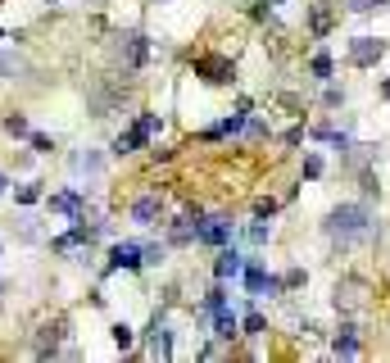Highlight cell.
<instances>
[{"mask_svg": "<svg viewBox=\"0 0 390 363\" xmlns=\"http://www.w3.org/2000/svg\"><path fill=\"white\" fill-rule=\"evenodd\" d=\"M322 227H327V236H331V241H340V245L368 241V236H372V209H368V205H336Z\"/></svg>", "mask_w": 390, "mask_h": 363, "instance_id": "6da1fadb", "label": "cell"}, {"mask_svg": "<svg viewBox=\"0 0 390 363\" xmlns=\"http://www.w3.org/2000/svg\"><path fill=\"white\" fill-rule=\"evenodd\" d=\"M345 55H349L354 69H372L377 60H386V41H382V36H354Z\"/></svg>", "mask_w": 390, "mask_h": 363, "instance_id": "7a4b0ae2", "label": "cell"}, {"mask_svg": "<svg viewBox=\"0 0 390 363\" xmlns=\"http://www.w3.org/2000/svg\"><path fill=\"white\" fill-rule=\"evenodd\" d=\"M195 78H204L209 87H227V82L236 78L232 60H223V55H200L195 60Z\"/></svg>", "mask_w": 390, "mask_h": 363, "instance_id": "3957f363", "label": "cell"}, {"mask_svg": "<svg viewBox=\"0 0 390 363\" xmlns=\"http://www.w3.org/2000/svg\"><path fill=\"white\" fill-rule=\"evenodd\" d=\"M146 60H150V41H146L141 32H127V36H118V64H123L127 73H137Z\"/></svg>", "mask_w": 390, "mask_h": 363, "instance_id": "277c9868", "label": "cell"}, {"mask_svg": "<svg viewBox=\"0 0 390 363\" xmlns=\"http://www.w3.org/2000/svg\"><path fill=\"white\" fill-rule=\"evenodd\" d=\"M159 214H164V196H159V191H146V196L132 200V223L137 227H155Z\"/></svg>", "mask_w": 390, "mask_h": 363, "instance_id": "5b68a950", "label": "cell"}, {"mask_svg": "<svg viewBox=\"0 0 390 363\" xmlns=\"http://www.w3.org/2000/svg\"><path fill=\"white\" fill-rule=\"evenodd\" d=\"M245 291L250 295H281V277L263 273V263H245Z\"/></svg>", "mask_w": 390, "mask_h": 363, "instance_id": "8992f818", "label": "cell"}, {"mask_svg": "<svg viewBox=\"0 0 390 363\" xmlns=\"http://www.w3.org/2000/svg\"><path fill=\"white\" fill-rule=\"evenodd\" d=\"M363 295H368V286L358 282V277H345V282H336L331 304H336V309H345V313H354V309H363Z\"/></svg>", "mask_w": 390, "mask_h": 363, "instance_id": "52a82bcc", "label": "cell"}, {"mask_svg": "<svg viewBox=\"0 0 390 363\" xmlns=\"http://www.w3.org/2000/svg\"><path fill=\"white\" fill-rule=\"evenodd\" d=\"M200 245H227L232 241V218H223V214H214V218H200V236H195Z\"/></svg>", "mask_w": 390, "mask_h": 363, "instance_id": "ba28073f", "label": "cell"}, {"mask_svg": "<svg viewBox=\"0 0 390 363\" xmlns=\"http://www.w3.org/2000/svg\"><path fill=\"white\" fill-rule=\"evenodd\" d=\"M146 341H150V359H173V331L164 327V313H155V318H150Z\"/></svg>", "mask_w": 390, "mask_h": 363, "instance_id": "9c48e42d", "label": "cell"}, {"mask_svg": "<svg viewBox=\"0 0 390 363\" xmlns=\"http://www.w3.org/2000/svg\"><path fill=\"white\" fill-rule=\"evenodd\" d=\"M118 268H127V273L146 268V259H141V245H137V241H118V245L109 250V273H118Z\"/></svg>", "mask_w": 390, "mask_h": 363, "instance_id": "30bf717a", "label": "cell"}, {"mask_svg": "<svg viewBox=\"0 0 390 363\" xmlns=\"http://www.w3.org/2000/svg\"><path fill=\"white\" fill-rule=\"evenodd\" d=\"M241 273H245V254L241 250H218V263H214L218 282H236Z\"/></svg>", "mask_w": 390, "mask_h": 363, "instance_id": "8fae6325", "label": "cell"}, {"mask_svg": "<svg viewBox=\"0 0 390 363\" xmlns=\"http://www.w3.org/2000/svg\"><path fill=\"white\" fill-rule=\"evenodd\" d=\"M195 236H200V214H186V218H177V227L168 232V241L173 245H191Z\"/></svg>", "mask_w": 390, "mask_h": 363, "instance_id": "7c38bea8", "label": "cell"}, {"mask_svg": "<svg viewBox=\"0 0 390 363\" xmlns=\"http://www.w3.org/2000/svg\"><path fill=\"white\" fill-rule=\"evenodd\" d=\"M331 18H336L331 0H318V5H313V14H309V27H313V36H327V32H331Z\"/></svg>", "mask_w": 390, "mask_h": 363, "instance_id": "4fadbf2b", "label": "cell"}, {"mask_svg": "<svg viewBox=\"0 0 390 363\" xmlns=\"http://www.w3.org/2000/svg\"><path fill=\"white\" fill-rule=\"evenodd\" d=\"M141 146H150V137L141 128H132V132H123V137H113V155H132V150H141Z\"/></svg>", "mask_w": 390, "mask_h": 363, "instance_id": "5bb4252c", "label": "cell"}, {"mask_svg": "<svg viewBox=\"0 0 390 363\" xmlns=\"http://www.w3.org/2000/svg\"><path fill=\"white\" fill-rule=\"evenodd\" d=\"M23 73H27V60H23V55L0 50V78H5V82H14V78H23Z\"/></svg>", "mask_w": 390, "mask_h": 363, "instance_id": "9a60e30c", "label": "cell"}, {"mask_svg": "<svg viewBox=\"0 0 390 363\" xmlns=\"http://www.w3.org/2000/svg\"><path fill=\"white\" fill-rule=\"evenodd\" d=\"M214 313H218V318H214V336H218V341H232V336H241V331H236L241 322H236V313H227V304H223V309H214Z\"/></svg>", "mask_w": 390, "mask_h": 363, "instance_id": "2e32d148", "label": "cell"}, {"mask_svg": "<svg viewBox=\"0 0 390 363\" xmlns=\"http://www.w3.org/2000/svg\"><path fill=\"white\" fill-rule=\"evenodd\" d=\"M50 209L55 214H82V191H60V196H50Z\"/></svg>", "mask_w": 390, "mask_h": 363, "instance_id": "e0dca14e", "label": "cell"}, {"mask_svg": "<svg viewBox=\"0 0 390 363\" xmlns=\"http://www.w3.org/2000/svg\"><path fill=\"white\" fill-rule=\"evenodd\" d=\"M331 350H336L340 359H354V355H358V336H354V327H340L336 341H331Z\"/></svg>", "mask_w": 390, "mask_h": 363, "instance_id": "ac0fdd59", "label": "cell"}, {"mask_svg": "<svg viewBox=\"0 0 390 363\" xmlns=\"http://www.w3.org/2000/svg\"><path fill=\"white\" fill-rule=\"evenodd\" d=\"M36 355H41V359L60 355V322H50V327H41V341H36Z\"/></svg>", "mask_w": 390, "mask_h": 363, "instance_id": "d6986e66", "label": "cell"}, {"mask_svg": "<svg viewBox=\"0 0 390 363\" xmlns=\"http://www.w3.org/2000/svg\"><path fill=\"white\" fill-rule=\"evenodd\" d=\"M104 168V159L96 155V150H87V155H73V173H87V177H96Z\"/></svg>", "mask_w": 390, "mask_h": 363, "instance_id": "ffe728a7", "label": "cell"}, {"mask_svg": "<svg viewBox=\"0 0 390 363\" xmlns=\"http://www.w3.org/2000/svg\"><path fill=\"white\" fill-rule=\"evenodd\" d=\"M309 69H313V78H322V82H327L331 73H336V64H331V55H327V50H318V55L309 60Z\"/></svg>", "mask_w": 390, "mask_h": 363, "instance_id": "44dd1931", "label": "cell"}, {"mask_svg": "<svg viewBox=\"0 0 390 363\" xmlns=\"http://www.w3.org/2000/svg\"><path fill=\"white\" fill-rule=\"evenodd\" d=\"M14 200H18V205H36V200H41V182H27V186H18Z\"/></svg>", "mask_w": 390, "mask_h": 363, "instance_id": "7402d4cb", "label": "cell"}, {"mask_svg": "<svg viewBox=\"0 0 390 363\" xmlns=\"http://www.w3.org/2000/svg\"><path fill=\"white\" fill-rule=\"evenodd\" d=\"M5 132H9V137H32V128H27L23 114H9V118H5Z\"/></svg>", "mask_w": 390, "mask_h": 363, "instance_id": "603a6c76", "label": "cell"}, {"mask_svg": "<svg viewBox=\"0 0 390 363\" xmlns=\"http://www.w3.org/2000/svg\"><path fill=\"white\" fill-rule=\"evenodd\" d=\"M132 341H137V331H132L127 322H113V345H118V350H132Z\"/></svg>", "mask_w": 390, "mask_h": 363, "instance_id": "cb8c5ba5", "label": "cell"}, {"mask_svg": "<svg viewBox=\"0 0 390 363\" xmlns=\"http://www.w3.org/2000/svg\"><path fill=\"white\" fill-rule=\"evenodd\" d=\"M18 241H41V227H36V218H18Z\"/></svg>", "mask_w": 390, "mask_h": 363, "instance_id": "d4e9b609", "label": "cell"}, {"mask_svg": "<svg viewBox=\"0 0 390 363\" xmlns=\"http://www.w3.org/2000/svg\"><path fill=\"white\" fill-rule=\"evenodd\" d=\"M245 236H250V245H263L272 236V223H250V227H245Z\"/></svg>", "mask_w": 390, "mask_h": 363, "instance_id": "484cf974", "label": "cell"}, {"mask_svg": "<svg viewBox=\"0 0 390 363\" xmlns=\"http://www.w3.org/2000/svg\"><path fill=\"white\" fill-rule=\"evenodd\" d=\"M304 282H309V273H304V268H291L286 277H281V291H295V286H304Z\"/></svg>", "mask_w": 390, "mask_h": 363, "instance_id": "4316f807", "label": "cell"}, {"mask_svg": "<svg viewBox=\"0 0 390 363\" xmlns=\"http://www.w3.org/2000/svg\"><path fill=\"white\" fill-rule=\"evenodd\" d=\"M137 128L146 132V137H155V132L164 128V123H159V114H141V118H137Z\"/></svg>", "mask_w": 390, "mask_h": 363, "instance_id": "83f0119b", "label": "cell"}, {"mask_svg": "<svg viewBox=\"0 0 390 363\" xmlns=\"http://www.w3.org/2000/svg\"><path fill=\"white\" fill-rule=\"evenodd\" d=\"M141 259H146V263H164L168 250H164V245H141Z\"/></svg>", "mask_w": 390, "mask_h": 363, "instance_id": "f1b7e54d", "label": "cell"}, {"mask_svg": "<svg viewBox=\"0 0 390 363\" xmlns=\"http://www.w3.org/2000/svg\"><path fill=\"white\" fill-rule=\"evenodd\" d=\"M223 304H227V291H223V282H218V286H214V291H209V300H204V309H209V313H214V309H223Z\"/></svg>", "mask_w": 390, "mask_h": 363, "instance_id": "f546056e", "label": "cell"}, {"mask_svg": "<svg viewBox=\"0 0 390 363\" xmlns=\"http://www.w3.org/2000/svg\"><path fill=\"white\" fill-rule=\"evenodd\" d=\"M304 177H322V155H304Z\"/></svg>", "mask_w": 390, "mask_h": 363, "instance_id": "4dcf8cb0", "label": "cell"}, {"mask_svg": "<svg viewBox=\"0 0 390 363\" xmlns=\"http://www.w3.org/2000/svg\"><path fill=\"white\" fill-rule=\"evenodd\" d=\"M263 327H268L263 313H250V318H245V336H263Z\"/></svg>", "mask_w": 390, "mask_h": 363, "instance_id": "1f68e13d", "label": "cell"}, {"mask_svg": "<svg viewBox=\"0 0 390 363\" xmlns=\"http://www.w3.org/2000/svg\"><path fill=\"white\" fill-rule=\"evenodd\" d=\"M354 14H372V9H382V0H345Z\"/></svg>", "mask_w": 390, "mask_h": 363, "instance_id": "d6a6232c", "label": "cell"}, {"mask_svg": "<svg viewBox=\"0 0 390 363\" xmlns=\"http://www.w3.org/2000/svg\"><path fill=\"white\" fill-rule=\"evenodd\" d=\"M27 141H32V150H41V155H50V150H55V141H50V137H41V132H32Z\"/></svg>", "mask_w": 390, "mask_h": 363, "instance_id": "836d02e7", "label": "cell"}, {"mask_svg": "<svg viewBox=\"0 0 390 363\" xmlns=\"http://www.w3.org/2000/svg\"><path fill=\"white\" fill-rule=\"evenodd\" d=\"M254 214H259V218H272V214H277V200H254Z\"/></svg>", "mask_w": 390, "mask_h": 363, "instance_id": "e575fe53", "label": "cell"}, {"mask_svg": "<svg viewBox=\"0 0 390 363\" xmlns=\"http://www.w3.org/2000/svg\"><path fill=\"white\" fill-rule=\"evenodd\" d=\"M245 132H250V137H268V123L263 118H245Z\"/></svg>", "mask_w": 390, "mask_h": 363, "instance_id": "d590c367", "label": "cell"}, {"mask_svg": "<svg viewBox=\"0 0 390 363\" xmlns=\"http://www.w3.org/2000/svg\"><path fill=\"white\" fill-rule=\"evenodd\" d=\"M322 100H327L331 109H340V104H345V91H340V87H327V95H322Z\"/></svg>", "mask_w": 390, "mask_h": 363, "instance_id": "8d00e7d4", "label": "cell"}, {"mask_svg": "<svg viewBox=\"0 0 390 363\" xmlns=\"http://www.w3.org/2000/svg\"><path fill=\"white\" fill-rule=\"evenodd\" d=\"M382 95H386V100H390V78H386V82H382Z\"/></svg>", "mask_w": 390, "mask_h": 363, "instance_id": "74e56055", "label": "cell"}, {"mask_svg": "<svg viewBox=\"0 0 390 363\" xmlns=\"http://www.w3.org/2000/svg\"><path fill=\"white\" fill-rule=\"evenodd\" d=\"M5 186H9V177H5V173H0V196H5Z\"/></svg>", "mask_w": 390, "mask_h": 363, "instance_id": "f35d334b", "label": "cell"}, {"mask_svg": "<svg viewBox=\"0 0 390 363\" xmlns=\"http://www.w3.org/2000/svg\"><path fill=\"white\" fill-rule=\"evenodd\" d=\"M382 9H390V0H382Z\"/></svg>", "mask_w": 390, "mask_h": 363, "instance_id": "ab89813d", "label": "cell"}, {"mask_svg": "<svg viewBox=\"0 0 390 363\" xmlns=\"http://www.w3.org/2000/svg\"><path fill=\"white\" fill-rule=\"evenodd\" d=\"M0 41H5V32H0Z\"/></svg>", "mask_w": 390, "mask_h": 363, "instance_id": "60d3db41", "label": "cell"}, {"mask_svg": "<svg viewBox=\"0 0 390 363\" xmlns=\"http://www.w3.org/2000/svg\"><path fill=\"white\" fill-rule=\"evenodd\" d=\"M46 5H55V0H46Z\"/></svg>", "mask_w": 390, "mask_h": 363, "instance_id": "b9f144b4", "label": "cell"}]
</instances>
